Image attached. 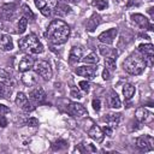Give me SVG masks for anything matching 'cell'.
<instances>
[{
    "instance_id": "obj_45",
    "label": "cell",
    "mask_w": 154,
    "mask_h": 154,
    "mask_svg": "<svg viewBox=\"0 0 154 154\" xmlns=\"http://www.w3.org/2000/svg\"><path fill=\"white\" fill-rule=\"evenodd\" d=\"M153 10H154V8H153V7H150V8H148V12H149V14H150V16H152V18H153V17H154V12H153Z\"/></svg>"
},
{
    "instance_id": "obj_21",
    "label": "cell",
    "mask_w": 154,
    "mask_h": 154,
    "mask_svg": "<svg viewBox=\"0 0 154 154\" xmlns=\"http://www.w3.org/2000/svg\"><path fill=\"white\" fill-rule=\"evenodd\" d=\"M11 94H12V84L7 82V79L4 82H0V97L8 99Z\"/></svg>"
},
{
    "instance_id": "obj_28",
    "label": "cell",
    "mask_w": 154,
    "mask_h": 154,
    "mask_svg": "<svg viewBox=\"0 0 154 154\" xmlns=\"http://www.w3.org/2000/svg\"><path fill=\"white\" fill-rule=\"evenodd\" d=\"M76 152L78 153H88V152H96V148L90 143H81L76 147Z\"/></svg>"
},
{
    "instance_id": "obj_20",
    "label": "cell",
    "mask_w": 154,
    "mask_h": 154,
    "mask_svg": "<svg viewBox=\"0 0 154 154\" xmlns=\"http://www.w3.org/2000/svg\"><path fill=\"white\" fill-rule=\"evenodd\" d=\"M99 52L101 53V55H103L106 58H114L116 59L117 55H118L117 49L109 47L108 45H101V46H99Z\"/></svg>"
},
{
    "instance_id": "obj_5",
    "label": "cell",
    "mask_w": 154,
    "mask_h": 154,
    "mask_svg": "<svg viewBox=\"0 0 154 154\" xmlns=\"http://www.w3.org/2000/svg\"><path fill=\"white\" fill-rule=\"evenodd\" d=\"M138 53L142 55L147 66H153L154 63V46L152 43H142L138 46Z\"/></svg>"
},
{
    "instance_id": "obj_14",
    "label": "cell",
    "mask_w": 154,
    "mask_h": 154,
    "mask_svg": "<svg viewBox=\"0 0 154 154\" xmlns=\"http://www.w3.org/2000/svg\"><path fill=\"white\" fill-rule=\"evenodd\" d=\"M34 64H35L34 58H32L30 54H26V55H24V57L20 59V61H19V64H18V70H19L20 72L30 71V70L32 69Z\"/></svg>"
},
{
    "instance_id": "obj_35",
    "label": "cell",
    "mask_w": 154,
    "mask_h": 154,
    "mask_svg": "<svg viewBox=\"0 0 154 154\" xmlns=\"http://www.w3.org/2000/svg\"><path fill=\"white\" fill-rule=\"evenodd\" d=\"M78 85H79V88L83 90V91H89V89H90V84H89V82L88 81H81L79 83H78Z\"/></svg>"
},
{
    "instance_id": "obj_3",
    "label": "cell",
    "mask_w": 154,
    "mask_h": 154,
    "mask_svg": "<svg viewBox=\"0 0 154 154\" xmlns=\"http://www.w3.org/2000/svg\"><path fill=\"white\" fill-rule=\"evenodd\" d=\"M18 46L23 52H26L29 54H40L45 51L43 45L38 41V38L35 34H29V35L19 38Z\"/></svg>"
},
{
    "instance_id": "obj_7",
    "label": "cell",
    "mask_w": 154,
    "mask_h": 154,
    "mask_svg": "<svg viewBox=\"0 0 154 154\" xmlns=\"http://www.w3.org/2000/svg\"><path fill=\"white\" fill-rule=\"evenodd\" d=\"M136 146L144 152H150L154 149V138L150 135L140 136L136 138Z\"/></svg>"
},
{
    "instance_id": "obj_41",
    "label": "cell",
    "mask_w": 154,
    "mask_h": 154,
    "mask_svg": "<svg viewBox=\"0 0 154 154\" xmlns=\"http://www.w3.org/2000/svg\"><path fill=\"white\" fill-rule=\"evenodd\" d=\"M6 113H10V108L7 106L0 103V116L1 114H6Z\"/></svg>"
},
{
    "instance_id": "obj_2",
    "label": "cell",
    "mask_w": 154,
    "mask_h": 154,
    "mask_svg": "<svg viewBox=\"0 0 154 154\" xmlns=\"http://www.w3.org/2000/svg\"><path fill=\"white\" fill-rule=\"evenodd\" d=\"M146 67H147V65H146V63H144V60L140 53H132L123 63V69L128 73L134 75V76L141 75Z\"/></svg>"
},
{
    "instance_id": "obj_42",
    "label": "cell",
    "mask_w": 154,
    "mask_h": 154,
    "mask_svg": "<svg viewBox=\"0 0 154 154\" xmlns=\"http://www.w3.org/2000/svg\"><path fill=\"white\" fill-rule=\"evenodd\" d=\"M58 1H59V0H45V2L47 4V6H49L51 8H54L55 5L58 4Z\"/></svg>"
},
{
    "instance_id": "obj_38",
    "label": "cell",
    "mask_w": 154,
    "mask_h": 154,
    "mask_svg": "<svg viewBox=\"0 0 154 154\" xmlns=\"http://www.w3.org/2000/svg\"><path fill=\"white\" fill-rule=\"evenodd\" d=\"M35 5H36V7H37L38 10H42V8L47 7V4L45 2V0H35ZM48 7H49V6H48Z\"/></svg>"
},
{
    "instance_id": "obj_36",
    "label": "cell",
    "mask_w": 154,
    "mask_h": 154,
    "mask_svg": "<svg viewBox=\"0 0 154 154\" xmlns=\"http://www.w3.org/2000/svg\"><path fill=\"white\" fill-rule=\"evenodd\" d=\"M71 96L75 99H82V94L79 93V90H77L76 88H71Z\"/></svg>"
},
{
    "instance_id": "obj_19",
    "label": "cell",
    "mask_w": 154,
    "mask_h": 154,
    "mask_svg": "<svg viewBox=\"0 0 154 154\" xmlns=\"http://www.w3.org/2000/svg\"><path fill=\"white\" fill-rule=\"evenodd\" d=\"M0 49L4 52H8L13 49V41L10 35H1L0 36Z\"/></svg>"
},
{
    "instance_id": "obj_9",
    "label": "cell",
    "mask_w": 154,
    "mask_h": 154,
    "mask_svg": "<svg viewBox=\"0 0 154 154\" xmlns=\"http://www.w3.org/2000/svg\"><path fill=\"white\" fill-rule=\"evenodd\" d=\"M75 72L78 75V76H82V77H85L87 79H93L95 78L96 73H97V67L94 66V65H83V66H79L75 70Z\"/></svg>"
},
{
    "instance_id": "obj_29",
    "label": "cell",
    "mask_w": 154,
    "mask_h": 154,
    "mask_svg": "<svg viewBox=\"0 0 154 154\" xmlns=\"http://www.w3.org/2000/svg\"><path fill=\"white\" fill-rule=\"evenodd\" d=\"M69 147L67 142L65 140H58L52 144V149L53 150H65Z\"/></svg>"
},
{
    "instance_id": "obj_13",
    "label": "cell",
    "mask_w": 154,
    "mask_h": 154,
    "mask_svg": "<svg viewBox=\"0 0 154 154\" xmlns=\"http://www.w3.org/2000/svg\"><path fill=\"white\" fill-rule=\"evenodd\" d=\"M117 34H118V30H117L116 28H111V29H108V30L101 32V34L99 35L97 40H99L100 42H102L103 45H111V43L114 41V38L117 37Z\"/></svg>"
},
{
    "instance_id": "obj_46",
    "label": "cell",
    "mask_w": 154,
    "mask_h": 154,
    "mask_svg": "<svg viewBox=\"0 0 154 154\" xmlns=\"http://www.w3.org/2000/svg\"><path fill=\"white\" fill-rule=\"evenodd\" d=\"M66 1H71V2H77V0H66Z\"/></svg>"
},
{
    "instance_id": "obj_26",
    "label": "cell",
    "mask_w": 154,
    "mask_h": 154,
    "mask_svg": "<svg viewBox=\"0 0 154 154\" xmlns=\"http://www.w3.org/2000/svg\"><path fill=\"white\" fill-rule=\"evenodd\" d=\"M22 82L25 84V85H32V84H35L36 83V77L32 75V73H30L29 71H26V72H24V75H23V77H22Z\"/></svg>"
},
{
    "instance_id": "obj_4",
    "label": "cell",
    "mask_w": 154,
    "mask_h": 154,
    "mask_svg": "<svg viewBox=\"0 0 154 154\" xmlns=\"http://www.w3.org/2000/svg\"><path fill=\"white\" fill-rule=\"evenodd\" d=\"M32 69H34V71H35L38 76H41L45 81H49V79L52 78V76H53L52 67H51L49 63L46 61V60H38V61H35Z\"/></svg>"
},
{
    "instance_id": "obj_11",
    "label": "cell",
    "mask_w": 154,
    "mask_h": 154,
    "mask_svg": "<svg viewBox=\"0 0 154 154\" xmlns=\"http://www.w3.org/2000/svg\"><path fill=\"white\" fill-rule=\"evenodd\" d=\"M16 13H17V5L14 2L4 4L0 8V14L6 20H11L16 16Z\"/></svg>"
},
{
    "instance_id": "obj_18",
    "label": "cell",
    "mask_w": 154,
    "mask_h": 154,
    "mask_svg": "<svg viewBox=\"0 0 154 154\" xmlns=\"http://www.w3.org/2000/svg\"><path fill=\"white\" fill-rule=\"evenodd\" d=\"M83 58V49L82 47H72L71 51H70V54H69V61L71 64H76L78 63L79 60H82Z\"/></svg>"
},
{
    "instance_id": "obj_23",
    "label": "cell",
    "mask_w": 154,
    "mask_h": 154,
    "mask_svg": "<svg viewBox=\"0 0 154 154\" xmlns=\"http://www.w3.org/2000/svg\"><path fill=\"white\" fill-rule=\"evenodd\" d=\"M100 19H101V17H100L99 14L94 13V14L88 19V22H87V30L90 31V32H93V31L96 29V26L100 24Z\"/></svg>"
},
{
    "instance_id": "obj_12",
    "label": "cell",
    "mask_w": 154,
    "mask_h": 154,
    "mask_svg": "<svg viewBox=\"0 0 154 154\" xmlns=\"http://www.w3.org/2000/svg\"><path fill=\"white\" fill-rule=\"evenodd\" d=\"M16 105L17 106H19L23 111H25V112H31V111H34L35 109V106L32 105V103H30L29 102V100H28V97H26V95L24 94V93H18L17 94V96H16Z\"/></svg>"
},
{
    "instance_id": "obj_47",
    "label": "cell",
    "mask_w": 154,
    "mask_h": 154,
    "mask_svg": "<svg viewBox=\"0 0 154 154\" xmlns=\"http://www.w3.org/2000/svg\"><path fill=\"white\" fill-rule=\"evenodd\" d=\"M2 29V23H1V19H0V30Z\"/></svg>"
},
{
    "instance_id": "obj_39",
    "label": "cell",
    "mask_w": 154,
    "mask_h": 154,
    "mask_svg": "<svg viewBox=\"0 0 154 154\" xmlns=\"http://www.w3.org/2000/svg\"><path fill=\"white\" fill-rule=\"evenodd\" d=\"M26 125H29V126H37L38 125V119H36V118H29L26 120Z\"/></svg>"
},
{
    "instance_id": "obj_31",
    "label": "cell",
    "mask_w": 154,
    "mask_h": 154,
    "mask_svg": "<svg viewBox=\"0 0 154 154\" xmlns=\"http://www.w3.org/2000/svg\"><path fill=\"white\" fill-rule=\"evenodd\" d=\"M26 25H28V19L23 16V17H20V19L18 20V34H23L24 31H25V29H26Z\"/></svg>"
},
{
    "instance_id": "obj_44",
    "label": "cell",
    "mask_w": 154,
    "mask_h": 154,
    "mask_svg": "<svg viewBox=\"0 0 154 154\" xmlns=\"http://www.w3.org/2000/svg\"><path fill=\"white\" fill-rule=\"evenodd\" d=\"M102 78H103L105 81H108V79H109V70L105 69V70L102 71Z\"/></svg>"
},
{
    "instance_id": "obj_27",
    "label": "cell",
    "mask_w": 154,
    "mask_h": 154,
    "mask_svg": "<svg viewBox=\"0 0 154 154\" xmlns=\"http://www.w3.org/2000/svg\"><path fill=\"white\" fill-rule=\"evenodd\" d=\"M82 60H83L85 64H88V65H95V64H97V61H99V57L96 55V53L90 52V53L87 54L84 58H82Z\"/></svg>"
},
{
    "instance_id": "obj_34",
    "label": "cell",
    "mask_w": 154,
    "mask_h": 154,
    "mask_svg": "<svg viewBox=\"0 0 154 154\" xmlns=\"http://www.w3.org/2000/svg\"><path fill=\"white\" fill-rule=\"evenodd\" d=\"M91 106H93L94 111L99 112V111H100V108H101V101H100V99H97V97L93 99V101H91Z\"/></svg>"
},
{
    "instance_id": "obj_33",
    "label": "cell",
    "mask_w": 154,
    "mask_h": 154,
    "mask_svg": "<svg viewBox=\"0 0 154 154\" xmlns=\"http://www.w3.org/2000/svg\"><path fill=\"white\" fill-rule=\"evenodd\" d=\"M105 64H106V69L109 71L116 70L117 64H116V59L114 58H105Z\"/></svg>"
},
{
    "instance_id": "obj_30",
    "label": "cell",
    "mask_w": 154,
    "mask_h": 154,
    "mask_svg": "<svg viewBox=\"0 0 154 154\" xmlns=\"http://www.w3.org/2000/svg\"><path fill=\"white\" fill-rule=\"evenodd\" d=\"M22 13H23V16L26 18V19H34L35 18V14H34V12L30 10V7L28 6V5H22Z\"/></svg>"
},
{
    "instance_id": "obj_17",
    "label": "cell",
    "mask_w": 154,
    "mask_h": 154,
    "mask_svg": "<svg viewBox=\"0 0 154 154\" xmlns=\"http://www.w3.org/2000/svg\"><path fill=\"white\" fill-rule=\"evenodd\" d=\"M103 122H106L107 126L112 128V129H116L118 125H119V122H120V114L119 113H108L106 114L103 118H102Z\"/></svg>"
},
{
    "instance_id": "obj_32",
    "label": "cell",
    "mask_w": 154,
    "mask_h": 154,
    "mask_svg": "<svg viewBox=\"0 0 154 154\" xmlns=\"http://www.w3.org/2000/svg\"><path fill=\"white\" fill-rule=\"evenodd\" d=\"M91 5L94 7H96L97 10H105L108 6L106 0H91Z\"/></svg>"
},
{
    "instance_id": "obj_8",
    "label": "cell",
    "mask_w": 154,
    "mask_h": 154,
    "mask_svg": "<svg viewBox=\"0 0 154 154\" xmlns=\"http://www.w3.org/2000/svg\"><path fill=\"white\" fill-rule=\"evenodd\" d=\"M131 19H132V22H134L137 26H140L141 29H147V30H149V31H153V30H154V25L149 22V19H148L146 16H143V14H141V13H134V14L131 16Z\"/></svg>"
},
{
    "instance_id": "obj_25",
    "label": "cell",
    "mask_w": 154,
    "mask_h": 154,
    "mask_svg": "<svg viewBox=\"0 0 154 154\" xmlns=\"http://www.w3.org/2000/svg\"><path fill=\"white\" fill-rule=\"evenodd\" d=\"M135 94V87L130 83H126L123 85V95L126 100H130Z\"/></svg>"
},
{
    "instance_id": "obj_6",
    "label": "cell",
    "mask_w": 154,
    "mask_h": 154,
    "mask_svg": "<svg viewBox=\"0 0 154 154\" xmlns=\"http://www.w3.org/2000/svg\"><path fill=\"white\" fill-rule=\"evenodd\" d=\"M66 111H67L69 114H71L75 118H82V117L88 116L87 108L83 105L77 103V102H70L69 106L66 107Z\"/></svg>"
},
{
    "instance_id": "obj_24",
    "label": "cell",
    "mask_w": 154,
    "mask_h": 154,
    "mask_svg": "<svg viewBox=\"0 0 154 154\" xmlns=\"http://www.w3.org/2000/svg\"><path fill=\"white\" fill-rule=\"evenodd\" d=\"M108 105L109 107L112 108H120L122 106V101L118 96V94L116 91H111L109 93V96H108Z\"/></svg>"
},
{
    "instance_id": "obj_40",
    "label": "cell",
    "mask_w": 154,
    "mask_h": 154,
    "mask_svg": "<svg viewBox=\"0 0 154 154\" xmlns=\"http://www.w3.org/2000/svg\"><path fill=\"white\" fill-rule=\"evenodd\" d=\"M113 130L114 129H112V128H109V126H107V125H105V128H103V134L105 135H107L108 137H112L113 136Z\"/></svg>"
},
{
    "instance_id": "obj_10",
    "label": "cell",
    "mask_w": 154,
    "mask_h": 154,
    "mask_svg": "<svg viewBox=\"0 0 154 154\" xmlns=\"http://www.w3.org/2000/svg\"><path fill=\"white\" fill-rule=\"evenodd\" d=\"M135 117H136V120L140 122V123H143V124H149L153 122L154 119V116L152 112H149L147 108L144 107H138L135 112Z\"/></svg>"
},
{
    "instance_id": "obj_22",
    "label": "cell",
    "mask_w": 154,
    "mask_h": 154,
    "mask_svg": "<svg viewBox=\"0 0 154 154\" xmlns=\"http://www.w3.org/2000/svg\"><path fill=\"white\" fill-rule=\"evenodd\" d=\"M70 12H71V7L67 6V4H65V2H59L58 1V4L54 7V13L57 16H60V17H64V16L69 14Z\"/></svg>"
},
{
    "instance_id": "obj_43",
    "label": "cell",
    "mask_w": 154,
    "mask_h": 154,
    "mask_svg": "<svg viewBox=\"0 0 154 154\" xmlns=\"http://www.w3.org/2000/svg\"><path fill=\"white\" fill-rule=\"evenodd\" d=\"M6 125H7V119H6V117L4 114H1L0 116V126L1 128H5Z\"/></svg>"
},
{
    "instance_id": "obj_1",
    "label": "cell",
    "mask_w": 154,
    "mask_h": 154,
    "mask_svg": "<svg viewBox=\"0 0 154 154\" xmlns=\"http://www.w3.org/2000/svg\"><path fill=\"white\" fill-rule=\"evenodd\" d=\"M69 36H70V28L64 20L54 19L49 23L46 31V37L51 43L57 46L63 45L67 41Z\"/></svg>"
},
{
    "instance_id": "obj_16",
    "label": "cell",
    "mask_w": 154,
    "mask_h": 154,
    "mask_svg": "<svg viewBox=\"0 0 154 154\" xmlns=\"http://www.w3.org/2000/svg\"><path fill=\"white\" fill-rule=\"evenodd\" d=\"M88 135H89V137H90L91 140H94V141L97 142V143H101V142L103 141V137H105V134H103L102 129H101L100 126H97V125H93V126L89 129Z\"/></svg>"
},
{
    "instance_id": "obj_15",
    "label": "cell",
    "mask_w": 154,
    "mask_h": 154,
    "mask_svg": "<svg viewBox=\"0 0 154 154\" xmlns=\"http://www.w3.org/2000/svg\"><path fill=\"white\" fill-rule=\"evenodd\" d=\"M29 99L35 103H42L46 100V93L42 88L36 87L35 89H32L29 93Z\"/></svg>"
},
{
    "instance_id": "obj_37",
    "label": "cell",
    "mask_w": 154,
    "mask_h": 154,
    "mask_svg": "<svg viewBox=\"0 0 154 154\" xmlns=\"http://www.w3.org/2000/svg\"><path fill=\"white\" fill-rule=\"evenodd\" d=\"M141 0H129L128 1V4H126V7H131V6H136V7H138V6H141Z\"/></svg>"
}]
</instances>
